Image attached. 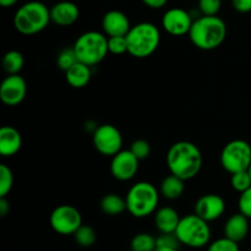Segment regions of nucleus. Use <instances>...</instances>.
<instances>
[{"instance_id": "obj_1", "label": "nucleus", "mask_w": 251, "mask_h": 251, "mask_svg": "<svg viewBox=\"0 0 251 251\" xmlns=\"http://www.w3.org/2000/svg\"><path fill=\"white\" fill-rule=\"evenodd\" d=\"M167 167L173 176L184 180L195 178L202 167V153L190 141H178L167 152Z\"/></svg>"}, {"instance_id": "obj_2", "label": "nucleus", "mask_w": 251, "mask_h": 251, "mask_svg": "<svg viewBox=\"0 0 251 251\" xmlns=\"http://www.w3.org/2000/svg\"><path fill=\"white\" fill-rule=\"evenodd\" d=\"M188 36L196 48L201 50H213L225 42L227 37V25L218 15H201L194 20Z\"/></svg>"}, {"instance_id": "obj_3", "label": "nucleus", "mask_w": 251, "mask_h": 251, "mask_svg": "<svg viewBox=\"0 0 251 251\" xmlns=\"http://www.w3.org/2000/svg\"><path fill=\"white\" fill-rule=\"evenodd\" d=\"M127 53L137 59L151 56L161 43V31L151 22H140L131 26L126 34Z\"/></svg>"}, {"instance_id": "obj_4", "label": "nucleus", "mask_w": 251, "mask_h": 251, "mask_svg": "<svg viewBox=\"0 0 251 251\" xmlns=\"http://www.w3.org/2000/svg\"><path fill=\"white\" fill-rule=\"evenodd\" d=\"M50 21V9L37 0L21 5L14 15L15 28L25 36L39 33L47 28Z\"/></svg>"}, {"instance_id": "obj_5", "label": "nucleus", "mask_w": 251, "mask_h": 251, "mask_svg": "<svg viewBox=\"0 0 251 251\" xmlns=\"http://www.w3.org/2000/svg\"><path fill=\"white\" fill-rule=\"evenodd\" d=\"M158 190L149 181H139L127 191L126 211L135 218H145L157 211L159 202Z\"/></svg>"}, {"instance_id": "obj_6", "label": "nucleus", "mask_w": 251, "mask_h": 251, "mask_svg": "<svg viewBox=\"0 0 251 251\" xmlns=\"http://www.w3.org/2000/svg\"><path fill=\"white\" fill-rule=\"evenodd\" d=\"M77 60L88 66H95L104 60L108 50V37L98 31H87L81 34L73 46Z\"/></svg>"}, {"instance_id": "obj_7", "label": "nucleus", "mask_w": 251, "mask_h": 251, "mask_svg": "<svg viewBox=\"0 0 251 251\" xmlns=\"http://www.w3.org/2000/svg\"><path fill=\"white\" fill-rule=\"evenodd\" d=\"M176 235L181 245H185L191 249H201L210 244L211 228L207 221L201 218L196 213H193L180 218Z\"/></svg>"}, {"instance_id": "obj_8", "label": "nucleus", "mask_w": 251, "mask_h": 251, "mask_svg": "<svg viewBox=\"0 0 251 251\" xmlns=\"http://www.w3.org/2000/svg\"><path fill=\"white\" fill-rule=\"evenodd\" d=\"M221 166L229 174L248 171L251 164V146L245 140H233L221 152Z\"/></svg>"}, {"instance_id": "obj_9", "label": "nucleus", "mask_w": 251, "mask_h": 251, "mask_svg": "<svg viewBox=\"0 0 251 251\" xmlns=\"http://www.w3.org/2000/svg\"><path fill=\"white\" fill-rule=\"evenodd\" d=\"M49 223L51 229L60 235H74L83 225L80 211L71 205H60L54 208Z\"/></svg>"}, {"instance_id": "obj_10", "label": "nucleus", "mask_w": 251, "mask_h": 251, "mask_svg": "<svg viewBox=\"0 0 251 251\" xmlns=\"http://www.w3.org/2000/svg\"><path fill=\"white\" fill-rule=\"evenodd\" d=\"M95 149L105 157H113L123 150V135L112 124H102L92 134Z\"/></svg>"}, {"instance_id": "obj_11", "label": "nucleus", "mask_w": 251, "mask_h": 251, "mask_svg": "<svg viewBox=\"0 0 251 251\" xmlns=\"http://www.w3.org/2000/svg\"><path fill=\"white\" fill-rule=\"evenodd\" d=\"M194 19L191 14L181 7H172L167 10L162 17V27L168 34L181 37L189 34Z\"/></svg>"}, {"instance_id": "obj_12", "label": "nucleus", "mask_w": 251, "mask_h": 251, "mask_svg": "<svg viewBox=\"0 0 251 251\" xmlns=\"http://www.w3.org/2000/svg\"><path fill=\"white\" fill-rule=\"evenodd\" d=\"M139 163L140 159L130 150H122L112 157L110 173L117 180L129 181L137 174Z\"/></svg>"}, {"instance_id": "obj_13", "label": "nucleus", "mask_w": 251, "mask_h": 251, "mask_svg": "<svg viewBox=\"0 0 251 251\" xmlns=\"http://www.w3.org/2000/svg\"><path fill=\"white\" fill-rule=\"evenodd\" d=\"M26 93V81L20 74L7 75L0 85V100L7 107H15L22 103Z\"/></svg>"}, {"instance_id": "obj_14", "label": "nucleus", "mask_w": 251, "mask_h": 251, "mask_svg": "<svg viewBox=\"0 0 251 251\" xmlns=\"http://www.w3.org/2000/svg\"><path fill=\"white\" fill-rule=\"evenodd\" d=\"M194 210V213L210 223L222 217L226 211V201L217 194H206L196 201Z\"/></svg>"}, {"instance_id": "obj_15", "label": "nucleus", "mask_w": 251, "mask_h": 251, "mask_svg": "<svg viewBox=\"0 0 251 251\" xmlns=\"http://www.w3.org/2000/svg\"><path fill=\"white\" fill-rule=\"evenodd\" d=\"M102 28L107 37L126 36L131 28L130 20L119 10H110L105 12L102 19Z\"/></svg>"}, {"instance_id": "obj_16", "label": "nucleus", "mask_w": 251, "mask_h": 251, "mask_svg": "<svg viewBox=\"0 0 251 251\" xmlns=\"http://www.w3.org/2000/svg\"><path fill=\"white\" fill-rule=\"evenodd\" d=\"M80 17V9L73 1H59L50 7V20L53 24L68 27L75 24Z\"/></svg>"}, {"instance_id": "obj_17", "label": "nucleus", "mask_w": 251, "mask_h": 251, "mask_svg": "<svg viewBox=\"0 0 251 251\" xmlns=\"http://www.w3.org/2000/svg\"><path fill=\"white\" fill-rule=\"evenodd\" d=\"M21 146L22 136L16 127L5 125L0 129V154L2 157L15 156Z\"/></svg>"}, {"instance_id": "obj_18", "label": "nucleus", "mask_w": 251, "mask_h": 251, "mask_svg": "<svg viewBox=\"0 0 251 251\" xmlns=\"http://www.w3.org/2000/svg\"><path fill=\"white\" fill-rule=\"evenodd\" d=\"M249 218L243 213H234L230 216L223 227L225 237L240 243L249 234Z\"/></svg>"}, {"instance_id": "obj_19", "label": "nucleus", "mask_w": 251, "mask_h": 251, "mask_svg": "<svg viewBox=\"0 0 251 251\" xmlns=\"http://www.w3.org/2000/svg\"><path fill=\"white\" fill-rule=\"evenodd\" d=\"M180 218L178 211L164 206L154 212V226L159 233H176Z\"/></svg>"}, {"instance_id": "obj_20", "label": "nucleus", "mask_w": 251, "mask_h": 251, "mask_svg": "<svg viewBox=\"0 0 251 251\" xmlns=\"http://www.w3.org/2000/svg\"><path fill=\"white\" fill-rule=\"evenodd\" d=\"M92 77L91 66L77 61L75 65L71 66L68 71H65L66 82L74 88H83L88 85Z\"/></svg>"}, {"instance_id": "obj_21", "label": "nucleus", "mask_w": 251, "mask_h": 251, "mask_svg": "<svg viewBox=\"0 0 251 251\" xmlns=\"http://www.w3.org/2000/svg\"><path fill=\"white\" fill-rule=\"evenodd\" d=\"M184 190H185V180L173 174L166 176L162 180L159 188V193L167 200H176L183 195Z\"/></svg>"}, {"instance_id": "obj_22", "label": "nucleus", "mask_w": 251, "mask_h": 251, "mask_svg": "<svg viewBox=\"0 0 251 251\" xmlns=\"http://www.w3.org/2000/svg\"><path fill=\"white\" fill-rule=\"evenodd\" d=\"M100 210L107 216H119L126 211V200L117 194H107L100 200Z\"/></svg>"}, {"instance_id": "obj_23", "label": "nucleus", "mask_w": 251, "mask_h": 251, "mask_svg": "<svg viewBox=\"0 0 251 251\" xmlns=\"http://www.w3.org/2000/svg\"><path fill=\"white\" fill-rule=\"evenodd\" d=\"M25 58L19 50H9L2 56V69L7 75H16L24 69Z\"/></svg>"}, {"instance_id": "obj_24", "label": "nucleus", "mask_w": 251, "mask_h": 251, "mask_svg": "<svg viewBox=\"0 0 251 251\" xmlns=\"http://www.w3.org/2000/svg\"><path fill=\"white\" fill-rule=\"evenodd\" d=\"M157 249V238L150 233H139L134 235L130 243L131 251H154Z\"/></svg>"}, {"instance_id": "obj_25", "label": "nucleus", "mask_w": 251, "mask_h": 251, "mask_svg": "<svg viewBox=\"0 0 251 251\" xmlns=\"http://www.w3.org/2000/svg\"><path fill=\"white\" fill-rule=\"evenodd\" d=\"M74 239H75V243L78 247L91 248L92 245H95L96 240H97V234H96V230L91 226L82 225L75 232Z\"/></svg>"}, {"instance_id": "obj_26", "label": "nucleus", "mask_w": 251, "mask_h": 251, "mask_svg": "<svg viewBox=\"0 0 251 251\" xmlns=\"http://www.w3.org/2000/svg\"><path fill=\"white\" fill-rule=\"evenodd\" d=\"M14 186V174L6 164L0 166V198H5L10 194Z\"/></svg>"}, {"instance_id": "obj_27", "label": "nucleus", "mask_w": 251, "mask_h": 251, "mask_svg": "<svg viewBox=\"0 0 251 251\" xmlns=\"http://www.w3.org/2000/svg\"><path fill=\"white\" fill-rule=\"evenodd\" d=\"M77 61V56H76L74 48L63 49V50L59 51L58 56H56V65L63 71H68Z\"/></svg>"}, {"instance_id": "obj_28", "label": "nucleus", "mask_w": 251, "mask_h": 251, "mask_svg": "<svg viewBox=\"0 0 251 251\" xmlns=\"http://www.w3.org/2000/svg\"><path fill=\"white\" fill-rule=\"evenodd\" d=\"M230 185L238 193H244L251 186V176L248 171L237 172L230 176Z\"/></svg>"}, {"instance_id": "obj_29", "label": "nucleus", "mask_w": 251, "mask_h": 251, "mask_svg": "<svg viewBox=\"0 0 251 251\" xmlns=\"http://www.w3.org/2000/svg\"><path fill=\"white\" fill-rule=\"evenodd\" d=\"M206 251H240L239 243L229 239L227 237L218 238L207 245Z\"/></svg>"}, {"instance_id": "obj_30", "label": "nucleus", "mask_w": 251, "mask_h": 251, "mask_svg": "<svg viewBox=\"0 0 251 251\" xmlns=\"http://www.w3.org/2000/svg\"><path fill=\"white\" fill-rule=\"evenodd\" d=\"M108 50L115 55H122V54L127 53L126 36L108 37Z\"/></svg>"}, {"instance_id": "obj_31", "label": "nucleus", "mask_w": 251, "mask_h": 251, "mask_svg": "<svg viewBox=\"0 0 251 251\" xmlns=\"http://www.w3.org/2000/svg\"><path fill=\"white\" fill-rule=\"evenodd\" d=\"M222 7V0H199V11L205 16H216Z\"/></svg>"}, {"instance_id": "obj_32", "label": "nucleus", "mask_w": 251, "mask_h": 251, "mask_svg": "<svg viewBox=\"0 0 251 251\" xmlns=\"http://www.w3.org/2000/svg\"><path fill=\"white\" fill-rule=\"evenodd\" d=\"M130 151H131L140 161H142V159H146L147 157L151 154V145H150V142L146 141V140H135L131 144Z\"/></svg>"}, {"instance_id": "obj_33", "label": "nucleus", "mask_w": 251, "mask_h": 251, "mask_svg": "<svg viewBox=\"0 0 251 251\" xmlns=\"http://www.w3.org/2000/svg\"><path fill=\"white\" fill-rule=\"evenodd\" d=\"M181 243L176 238V233H161L157 237V247L158 248H171V249L179 250Z\"/></svg>"}, {"instance_id": "obj_34", "label": "nucleus", "mask_w": 251, "mask_h": 251, "mask_svg": "<svg viewBox=\"0 0 251 251\" xmlns=\"http://www.w3.org/2000/svg\"><path fill=\"white\" fill-rule=\"evenodd\" d=\"M238 208L240 213L251 220V186L244 193L240 194L239 200H238Z\"/></svg>"}, {"instance_id": "obj_35", "label": "nucleus", "mask_w": 251, "mask_h": 251, "mask_svg": "<svg viewBox=\"0 0 251 251\" xmlns=\"http://www.w3.org/2000/svg\"><path fill=\"white\" fill-rule=\"evenodd\" d=\"M232 6L235 11L247 14L251 11V0H232Z\"/></svg>"}, {"instance_id": "obj_36", "label": "nucleus", "mask_w": 251, "mask_h": 251, "mask_svg": "<svg viewBox=\"0 0 251 251\" xmlns=\"http://www.w3.org/2000/svg\"><path fill=\"white\" fill-rule=\"evenodd\" d=\"M142 2H144L145 5H146L147 7H150V9H162V7H164L167 5V2H168V0H141Z\"/></svg>"}, {"instance_id": "obj_37", "label": "nucleus", "mask_w": 251, "mask_h": 251, "mask_svg": "<svg viewBox=\"0 0 251 251\" xmlns=\"http://www.w3.org/2000/svg\"><path fill=\"white\" fill-rule=\"evenodd\" d=\"M9 212H10L9 200L6 199V196H5V198H0V216H1V217H5Z\"/></svg>"}, {"instance_id": "obj_38", "label": "nucleus", "mask_w": 251, "mask_h": 251, "mask_svg": "<svg viewBox=\"0 0 251 251\" xmlns=\"http://www.w3.org/2000/svg\"><path fill=\"white\" fill-rule=\"evenodd\" d=\"M17 1H19V0H0V5H1L2 7H11L14 6V5H16Z\"/></svg>"}, {"instance_id": "obj_39", "label": "nucleus", "mask_w": 251, "mask_h": 251, "mask_svg": "<svg viewBox=\"0 0 251 251\" xmlns=\"http://www.w3.org/2000/svg\"><path fill=\"white\" fill-rule=\"evenodd\" d=\"M154 251H178V250L171 249V248H158V247H157V249Z\"/></svg>"}, {"instance_id": "obj_40", "label": "nucleus", "mask_w": 251, "mask_h": 251, "mask_svg": "<svg viewBox=\"0 0 251 251\" xmlns=\"http://www.w3.org/2000/svg\"><path fill=\"white\" fill-rule=\"evenodd\" d=\"M248 172H249V174H250V176H251V164H250V167H249V169H248Z\"/></svg>"}, {"instance_id": "obj_41", "label": "nucleus", "mask_w": 251, "mask_h": 251, "mask_svg": "<svg viewBox=\"0 0 251 251\" xmlns=\"http://www.w3.org/2000/svg\"><path fill=\"white\" fill-rule=\"evenodd\" d=\"M191 251H200V250H199V249H193Z\"/></svg>"}, {"instance_id": "obj_42", "label": "nucleus", "mask_w": 251, "mask_h": 251, "mask_svg": "<svg viewBox=\"0 0 251 251\" xmlns=\"http://www.w3.org/2000/svg\"><path fill=\"white\" fill-rule=\"evenodd\" d=\"M126 251H131V250H126Z\"/></svg>"}]
</instances>
